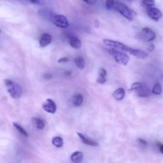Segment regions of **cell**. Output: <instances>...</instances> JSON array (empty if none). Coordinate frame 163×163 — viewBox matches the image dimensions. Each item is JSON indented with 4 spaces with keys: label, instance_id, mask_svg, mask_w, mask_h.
Listing matches in <instances>:
<instances>
[{
    "label": "cell",
    "instance_id": "cell-1",
    "mask_svg": "<svg viewBox=\"0 0 163 163\" xmlns=\"http://www.w3.org/2000/svg\"><path fill=\"white\" fill-rule=\"evenodd\" d=\"M103 42L105 45L108 47L113 49L125 51L138 58L144 59L148 56V53L140 49H133L119 42L115 41L110 39H104L103 40Z\"/></svg>",
    "mask_w": 163,
    "mask_h": 163
},
{
    "label": "cell",
    "instance_id": "cell-2",
    "mask_svg": "<svg viewBox=\"0 0 163 163\" xmlns=\"http://www.w3.org/2000/svg\"><path fill=\"white\" fill-rule=\"evenodd\" d=\"M4 84L7 92L12 98L14 99L20 98L23 94L22 88L20 85L13 80L9 79L4 80Z\"/></svg>",
    "mask_w": 163,
    "mask_h": 163
},
{
    "label": "cell",
    "instance_id": "cell-3",
    "mask_svg": "<svg viewBox=\"0 0 163 163\" xmlns=\"http://www.w3.org/2000/svg\"><path fill=\"white\" fill-rule=\"evenodd\" d=\"M113 9L119 12L130 22L133 21L136 16V13L135 12L125 4L119 2H115Z\"/></svg>",
    "mask_w": 163,
    "mask_h": 163
},
{
    "label": "cell",
    "instance_id": "cell-4",
    "mask_svg": "<svg viewBox=\"0 0 163 163\" xmlns=\"http://www.w3.org/2000/svg\"><path fill=\"white\" fill-rule=\"evenodd\" d=\"M49 19L57 27L65 28L69 26V23L68 19L64 15L51 13Z\"/></svg>",
    "mask_w": 163,
    "mask_h": 163
},
{
    "label": "cell",
    "instance_id": "cell-5",
    "mask_svg": "<svg viewBox=\"0 0 163 163\" xmlns=\"http://www.w3.org/2000/svg\"><path fill=\"white\" fill-rule=\"evenodd\" d=\"M131 89L136 95L139 97H146L151 95V92L148 88L141 83L133 84Z\"/></svg>",
    "mask_w": 163,
    "mask_h": 163
},
{
    "label": "cell",
    "instance_id": "cell-6",
    "mask_svg": "<svg viewBox=\"0 0 163 163\" xmlns=\"http://www.w3.org/2000/svg\"><path fill=\"white\" fill-rule=\"evenodd\" d=\"M108 52L113 56L115 60L120 64L125 65L129 62V56L125 53L117 50V49L113 48L109 49Z\"/></svg>",
    "mask_w": 163,
    "mask_h": 163
},
{
    "label": "cell",
    "instance_id": "cell-7",
    "mask_svg": "<svg viewBox=\"0 0 163 163\" xmlns=\"http://www.w3.org/2000/svg\"><path fill=\"white\" fill-rule=\"evenodd\" d=\"M140 37L146 42H151L155 40L156 37L155 33L152 29L148 27L143 28L140 33Z\"/></svg>",
    "mask_w": 163,
    "mask_h": 163
},
{
    "label": "cell",
    "instance_id": "cell-8",
    "mask_svg": "<svg viewBox=\"0 0 163 163\" xmlns=\"http://www.w3.org/2000/svg\"><path fill=\"white\" fill-rule=\"evenodd\" d=\"M42 108L47 113L55 114L56 112L57 107L54 101L52 99L49 98L43 104Z\"/></svg>",
    "mask_w": 163,
    "mask_h": 163
},
{
    "label": "cell",
    "instance_id": "cell-9",
    "mask_svg": "<svg viewBox=\"0 0 163 163\" xmlns=\"http://www.w3.org/2000/svg\"><path fill=\"white\" fill-rule=\"evenodd\" d=\"M147 14L152 20L156 22H158L163 16L161 11L155 7H149L147 10Z\"/></svg>",
    "mask_w": 163,
    "mask_h": 163
},
{
    "label": "cell",
    "instance_id": "cell-10",
    "mask_svg": "<svg viewBox=\"0 0 163 163\" xmlns=\"http://www.w3.org/2000/svg\"><path fill=\"white\" fill-rule=\"evenodd\" d=\"M52 41V37L49 33H43L40 37L39 44L41 47H45L49 45Z\"/></svg>",
    "mask_w": 163,
    "mask_h": 163
},
{
    "label": "cell",
    "instance_id": "cell-11",
    "mask_svg": "<svg viewBox=\"0 0 163 163\" xmlns=\"http://www.w3.org/2000/svg\"><path fill=\"white\" fill-rule=\"evenodd\" d=\"M69 42L71 46L75 49H80L82 47V42L79 38L71 35L69 38Z\"/></svg>",
    "mask_w": 163,
    "mask_h": 163
},
{
    "label": "cell",
    "instance_id": "cell-12",
    "mask_svg": "<svg viewBox=\"0 0 163 163\" xmlns=\"http://www.w3.org/2000/svg\"><path fill=\"white\" fill-rule=\"evenodd\" d=\"M107 72L103 68H100L99 71V76L97 79V83L99 84H104L106 82Z\"/></svg>",
    "mask_w": 163,
    "mask_h": 163
},
{
    "label": "cell",
    "instance_id": "cell-13",
    "mask_svg": "<svg viewBox=\"0 0 163 163\" xmlns=\"http://www.w3.org/2000/svg\"><path fill=\"white\" fill-rule=\"evenodd\" d=\"M125 95V90L123 88H118L113 93V96L117 101H121L123 100Z\"/></svg>",
    "mask_w": 163,
    "mask_h": 163
},
{
    "label": "cell",
    "instance_id": "cell-14",
    "mask_svg": "<svg viewBox=\"0 0 163 163\" xmlns=\"http://www.w3.org/2000/svg\"><path fill=\"white\" fill-rule=\"evenodd\" d=\"M32 122L34 125L39 130H42L45 126V122L41 118L33 117L32 118Z\"/></svg>",
    "mask_w": 163,
    "mask_h": 163
},
{
    "label": "cell",
    "instance_id": "cell-15",
    "mask_svg": "<svg viewBox=\"0 0 163 163\" xmlns=\"http://www.w3.org/2000/svg\"><path fill=\"white\" fill-rule=\"evenodd\" d=\"M83 154L81 151H76L71 155V160L75 163H80L82 161Z\"/></svg>",
    "mask_w": 163,
    "mask_h": 163
},
{
    "label": "cell",
    "instance_id": "cell-16",
    "mask_svg": "<svg viewBox=\"0 0 163 163\" xmlns=\"http://www.w3.org/2000/svg\"><path fill=\"white\" fill-rule=\"evenodd\" d=\"M83 102V96L81 94H75L73 97V104L74 106L79 107L82 105Z\"/></svg>",
    "mask_w": 163,
    "mask_h": 163
},
{
    "label": "cell",
    "instance_id": "cell-17",
    "mask_svg": "<svg viewBox=\"0 0 163 163\" xmlns=\"http://www.w3.org/2000/svg\"><path fill=\"white\" fill-rule=\"evenodd\" d=\"M78 135H79L80 139L82 140V142L85 144L87 145H91V146H99V144L97 142H94V141H91L89 139L86 138L85 136H84L82 134L80 133H78Z\"/></svg>",
    "mask_w": 163,
    "mask_h": 163
},
{
    "label": "cell",
    "instance_id": "cell-18",
    "mask_svg": "<svg viewBox=\"0 0 163 163\" xmlns=\"http://www.w3.org/2000/svg\"><path fill=\"white\" fill-rule=\"evenodd\" d=\"M75 64L76 66L78 67L79 69L83 70L85 66V60L82 57H76L75 59Z\"/></svg>",
    "mask_w": 163,
    "mask_h": 163
},
{
    "label": "cell",
    "instance_id": "cell-19",
    "mask_svg": "<svg viewBox=\"0 0 163 163\" xmlns=\"http://www.w3.org/2000/svg\"><path fill=\"white\" fill-rule=\"evenodd\" d=\"M52 143L55 147L60 148L63 145V140L60 136H55L53 138Z\"/></svg>",
    "mask_w": 163,
    "mask_h": 163
},
{
    "label": "cell",
    "instance_id": "cell-20",
    "mask_svg": "<svg viewBox=\"0 0 163 163\" xmlns=\"http://www.w3.org/2000/svg\"><path fill=\"white\" fill-rule=\"evenodd\" d=\"M152 92L153 94H157V95H160L162 94V85L159 83H157L156 84H155L154 87H153V90H152Z\"/></svg>",
    "mask_w": 163,
    "mask_h": 163
},
{
    "label": "cell",
    "instance_id": "cell-21",
    "mask_svg": "<svg viewBox=\"0 0 163 163\" xmlns=\"http://www.w3.org/2000/svg\"><path fill=\"white\" fill-rule=\"evenodd\" d=\"M13 125L15 128L17 129V130L19 131L20 133L21 134H22L23 135H24L25 137H28V134L20 125H19L18 123H15V122H14L13 123Z\"/></svg>",
    "mask_w": 163,
    "mask_h": 163
},
{
    "label": "cell",
    "instance_id": "cell-22",
    "mask_svg": "<svg viewBox=\"0 0 163 163\" xmlns=\"http://www.w3.org/2000/svg\"><path fill=\"white\" fill-rule=\"evenodd\" d=\"M142 1L144 4L149 7L154 6L155 4V0H142Z\"/></svg>",
    "mask_w": 163,
    "mask_h": 163
},
{
    "label": "cell",
    "instance_id": "cell-23",
    "mask_svg": "<svg viewBox=\"0 0 163 163\" xmlns=\"http://www.w3.org/2000/svg\"><path fill=\"white\" fill-rule=\"evenodd\" d=\"M114 0H106V8L107 10H110L113 9L114 4Z\"/></svg>",
    "mask_w": 163,
    "mask_h": 163
},
{
    "label": "cell",
    "instance_id": "cell-24",
    "mask_svg": "<svg viewBox=\"0 0 163 163\" xmlns=\"http://www.w3.org/2000/svg\"><path fill=\"white\" fill-rule=\"evenodd\" d=\"M84 2L89 4H94L97 2V0H83Z\"/></svg>",
    "mask_w": 163,
    "mask_h": 163
},
{
    "label": "cell",
    "instance_id": "cell-25",
    "mask_svg": "<svg viewBox=\"0 0 163 163\" xmlns=\"http://www.w3.org/2000/svg\"><path fill=\"white\" fill-rule=\"evenodd\" d=\"M69 58L67 57H64V58H60L58 60V62L59 63H66L69 62Z\"/></svg>",
    "mask_w": 163,
    "mask_h": 163
},
{
    "label": "cell",
    "instance_id": "cell-26",
    "mask_svg": "<svg viewBox=\"0 0 163 163\" xmlns=\"http://www.w3.org/2000/svg\"><path fill=\"white\" fill-rule=\"evenodd\" d=\"M28 1L32 4H39L40 3V0H28Z\"/></svg>",
    "mask_w": 163,
    "mask_h": 163
},
{
    "label": "cell",
    "instance_id": "cell-27",
    "mask_svg": "<svg viewBox=\"0 0 163 163\" xmlns=\"http://www.w3.org/2000/svg\"><path fill=\"white\" fill-rule=\"evenodd\" d=\"M155 49V45L153 44H150V45L148 46L147 50L149 51V52H152L153 50H154Z\"/></svg>",
    "mask_w": 163,
    "mask_h": 163
},
{
    "label": "cell",
    "instance_id": "cell-28",
    "mask_svg": "<svg viewBox=\"0 0 163 163\" xmlns=\"http://www.w3.org/2000/svg\"><path fill=\"white\" fill-rule=\"evenodd\" d=\"M138 142L141 143V144L143 145H147V142L145 141V140H143L142 139H138Z\"/></svg>",
    "mask_w": 163,
    "mask_h": 163
},
{
    "label": "cell",
    "instance_id": "cell-29",
    "mask_svg": "<svg viewBox=\"0 0 163 163\" xmlns=\"http://www.w3.org/2000/svg\"><path fill=\"white\" fill-rule=\"evenodd\" d=\"M160 151L161 152V153L163 154V144L161 145L160 146Z\"/></svg>",
    "mask_w": 163,
    "mask_h": 163
},
{
    "label": "cell",
    "instance_id": "cell-30",
    "mask_svg": "<svg viewBox=\"0 0 163 163\" xmlns=\"http://www.w3.org/2000/svg\"><path fill=\"white\" fill-rule=\"evenodd\" d=\"M133 1H134V0H128V1L129 2V3H132Z\"/></svg>",
    "mask_w": 163,
    "mask_h": 163
}]
</instances>
